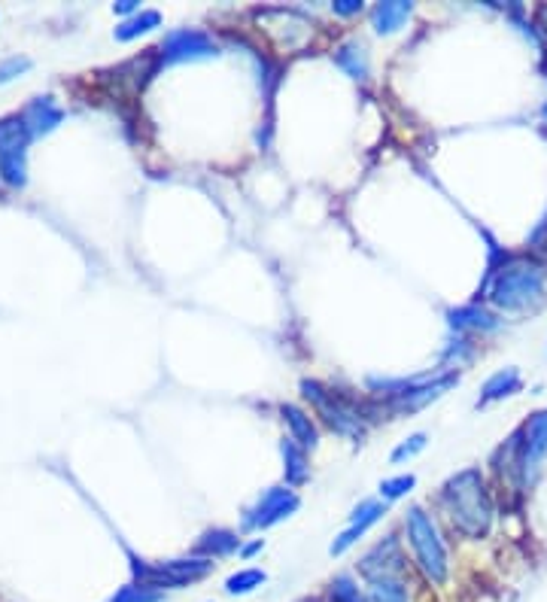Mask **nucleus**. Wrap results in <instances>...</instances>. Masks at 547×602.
Masks as SVG:
<instances>
[{"mask_svg":"<svg viewBox=\"0 0 547 602\" xmlns=\"http://www.w3.org/2000/svg\"><path fill=\"white\" fill-rule=\"evenodd\" d=\"M359 575L365 581H377V578H405L408 575V557L402 551V542L396 536L380 539L371 551L362 554L359 560Z\"/></svg>","mask_w":547,"mask_h":602,"instance_id":"7","label":"nucleus"},{"mask_svg":"<svg viewBox=\"0 0 547 602\" xmlns=\"http://www.w3.org/2000/svg\"><path fill=\"white\" fill-rule=\"evenodd\" d=\"M110 602H165V593L162 590H149V587H140V584H125L113 593Z\"/></svg>","mask_w":547,"mask_h":602,"instance_id":"25","label":"nucleus"},{"mask_svg":"<svg viewBox=\"0 0 547 602\" xmlns=\"http://www.w3.org/2000/svg\"><path fill=\"white\" fill-rule=\"evenodd\" d=\"M283 460H286V481L301 484L307 481V454L304 447L292 438H283Z\"/></svg>","mask_w":547,"mask_h":602,"instance_id":"21","label":"nucleus"},{"mask_svg":"<svg viewBox=\"0 0 547 602\" xmlns=\"http://www.w3.org/2000/svg\"><path fill=\"white\" fill-rule=\"evenodd\" d=\"M423 447H426V435H423V432L411 435V438H408L405 444H399V447L393 450V463H402V460H408V457L420 454Z\"/></svg>","mask_w":547,"mask_h":602,"instance_id":"28","label":"nucleus"},{"mask_svg":"<svg viewBox=\"0 0 547 602\" xmlns=\"http://www.w3.org/2000/svg\"><path fill=\"white\" fill-rule=\"evenodd\" d=\"M332 10L338 16H356V13H362V0H335Z\"/></svg>","mask_w":547,"mask_h":602,"instance_id":"29","label":"nucleus"},{"mask_svg":"<svg viewBox=\"0 0 547 602\" xmlns=\"http://www.w3.org/2000/svg\"><path fill=\"white\" fill-rule=\"evenodd\" d=\"M335 64L347 73L350 80H368V52H365V46L359 40L344 43L335 52Z\"/></svg>","mask_w":547,"mask_h":602,"instance_id":"16","label":"nucleus"},{"mask_svg":"<svg viewBox=\"0 0 547 602\" xmlns=\"http://www.w3.org/2000/svg\"><path fill=\"white\" fill-rule=\"evenodd\" d=\"M134 584L149 590H168V587H186L213 572V560L207 557H183V560H165V563H143L134 560Z\"/></svg>","mask_w":547,"mask_h":602,"instance_id":"4","label":"nucleus"},{"mask_svg":"<svg viewBox=\"0 0 547 602\" xmlns=\"http://www.w3.org/2000/svg\"><path fill=\"white\" fill-rule=\"evenodd\" d=\"M259 551H262V539H256V542L244 545V548H241V557H253V554H259Z\"/></svg>","mask_w":547,"mask_h":602,"instance_id":"30","label":"nucleus"},{"mask_svg":"<svg viewBox=\"0 0 547 602\" xmlns=\"http://www.w3.org/2000/svg\"><path fill=\"white\" fill-rule=\"evenodd\" d=\"M405 530H408V542H411V551H414V563L423 572V578L429 584H444L447 572H450V563H447V548H444V542L438 536L435 520L420 505H414L405 514Z\"/></svg>","mask_w":547,"mask_h":602,"instance_id":"3","label":"nucleus"},{"mask_svg":"<svg viewBox=\"0 0 547 602\" xmlns=\"http://www.w3.org/2000/svg\"><path fill=\"white\" fill-rule=\"evenodd\" d=\"M162 25V16L155 13V10H143L140 16H134V19H125L119 28H116V40L119 43H128V40H134V37H140V34H149L152 28H159Z\"/></svg>","mask_w":547,"mask_h":602,"instance_id":"22","label":"nucleus"},{"mask_svg":"<svg viewBox=\"0 0 547 602\" xmlns=\"http://www.w3.org/2000/svg\"><path fill=\"white\" fill-rule=\"evenodd\" d=\"M544 116H547V107H544Z\"/></svg>","mask_w":547,"mask_h":602,"instance_id":"33","label":"nucleus"},{"mask_svg":"<svg viewBox=\"0 0 547 602\" xmlns=\"http://www.w3.org/2000/svg\"><path fill=\"white\" fill-rule=\"evenodd\" d=\"M28 140H31V131H28L22 116L0 119V153H16V149H25Z\"/></svg>","mask_w":547,"mask_h":602,"instance_id":"19","label":"nucleus"},{"mask_svg":"<svg viewBox=\"0 0 547 602\" xmlns=\"http://www.w3.org/2000/svg\"><path fill=\"white\" fill-rule=\"evenodd\" d=\"M22 119H25L31 137H37V134L52 131V128L64 119V113H61V107H55L52 98H34V101L28 104V110L22 113Z\"/></svg>","mask_w":547,"mask_h":602,"instance_id":"11","label":"nucleus"},{"mask_svg":"<svg viewBox=\"0 0 547 602\" xmlns=\"http://www.w3.org/2000/svg\"><path fill=\"white\" fill-rule=\"evenodd\" d=\"M368 602H411L408 578H377L365 587Z\"/></svg>","mask_w":547,"mask_h":602,"instance_id":"17","label":"nucleus"},{"mask_svg":"<svg viewBox=\"0 0 547 602\" xmlns=\"http://www.w3.org/2000/svg\"><path fill=\"white\" fill-rule=\"evenodd\" d=\"M517 390H520V371H517V368H502V371H496L493 378L484 384L481 399H478V408H484V405H490V402H499V399H505V396H514Z\"/></svg>","mask_w":547,"mask_h":602,"instance_id":"14","label":"nucleus"},{"mask_svg":"<svg viewBox=\"0 0 547 602\" xmlns=\"http://www.w3.org/2000/svg\"><path fill=\"white\" fill-rule=\"evenodd\" d=\"M487 292L502 311H532L544 301V268L526 259H511L496 271Z\"/></svg>","mask_w":547,"mask_h":602,"instance_id":"2","label":"nucleus"},{"mask_svg":"<svg viewBox=\"0 0 547 602\" xmlns=\"http://www.w3.org/2000/svg\"><path fill=\"white\" fill-rule=\"evenodd\" d=\"M28 165H25V149H16V153H0V180L7 186H25Z\"/></svg>","mask_w":547,"mask_h":602,"instance_id":"24","label":"nucleus"},{"mask_svg":"<svg viewBox=\"0 0 547 602\" xmlns=\"http://www.w3.org/2000/svg\"><path fill=\"white\" fill-rule=\"evenodd\" d=\"M441 505L450 526L465 539H484L493 526V499L481 469H462L441 487Z\"/></svg>","mask_w":547,"mask_h":602,"instance_id":"1","label":"nucleus"},{"mask_svg":"<svg viewBox=\"0 0 547 602\" xmlns=\"http://www.w3.org/2000/svg\"><path fill=\"white\" fill-rule=\"evenodd\" d=\"M411 13H414V7L405 4V0H386V4H377L371 10V25L377 34H393L411 19Z\"/></svg>","mask_w":547,"mask_h":602,"instance_id":"12","label":"nucleus"},{"mask_svg":"<svg viewBox=\"0 0 547 602\" xmlns=\"http://www.w3.org/2000/svg\"><path fill=\"white\" fill-rule=\"evenodd\" d=\"M326 602H368V593L359 587V581L350 572H341L329 581Z\"/></svg>","mask_w":547,"mask_h":602,"instance_id":"20","label":"nucleus"},{"mask_svg":"<svg viewBox=\"0 0 547 602\" xmlns=\"http://www.w3.org/2000/svg\"><path fill=\"white\" fill-rule=\"evenodd\" d=\"M265 581H268V575L262 569H241V572H234V575L225 578V593L228 596H247L256 587H262Z\"/></svg>","mask_w":547,"mask_h":602,"instance_id":"23","label":"nucleus"},{"mask_svg":"<svg viewBox=\"0 0 547 602\" xmlns=\"http://www.w3.org/2000/svg\"><path fill=\"white\" fill-rule=\"evenodd\" d=\"M28 67H31V58H19V55H13V58H7V61H0V83L16 80L19 73H25Z\"/></svg>","mask_w":547,"mask_h":602,"instance_id":"27","label":"nucleus"},{"mask_svg":"<svg viewBox=\"0 0 547 602\" xmlns=\"http://www.w3.org/2000/svg\"><path fill=\"white\" fill-rule=\"evenodd\" d=\"M234 551H241V539L234 536L231 530H210L198 539L195 545V554L198 557H207V560H216V557H228Z\"/></svg>","mask_w":547,"mask_h":602,"instance_id":"13","label":"nucleus"},{"mask_svg":"<svg viewBox=\"0 0 547 602\" xmlns=\"http://www.w3.org/2000/svg\"><path fill=\"white\" fill-rule=\"evenodd\" d=\"M383 514L380 502H362L353 514H350V530H344L335 542H332V557H341L347 548H353L359 542V536L368 533V526Z\"/></svg>","mask_w":547,"mask_h":602,"instance_id":"10","label":"nucleus"},{"mask_svg":"<svg viewBox=\"0 0 547 602\" xmlns=\"http://www.w3.org/2000/svg\"><path fill=\"white\" fill-rule=\"evenodd\" d=\"M414 484H417V478H414V475H399V478H389V481H383V484H380V496H383V499H399V496L411 493V490H414Z\"/></svg>","mask_w":547,"mask_h":602,"instance_id":"26","label":"nucleus"},{"mask_svg":"<svg viewBox=\"0 0 547 602\" xmlns=\"http://www.w3.org/2000/svg\"><path fill=\"white\" fill-rule=\"evenodd\" d=\"M283 420H286V426H289V432H292V441H298L304 450H307V447H317L320 435H317L314 423H310V417H307L301 408L283 405Z\"/></svg>","mask_w":547,"mask_h":602,"instance_id":"18","label":"nucleus"},{"mask_svg":"<svg viewBox=\"0 0 547 602\" xmlns=\"http://www.w3.org/2000/svg\"><path fill=\"white\" fill-rule=\"evenodd\" d=\"M450 326L459 329V332H493L499 326L496 314L478 308V305H468V308H459V311H450Z\"/></svg>","mask_w":547,"mask_h":602,"instance_id":"15","label":"nucleus"},{"mask_svg":"<svg viewBox=\"0 0 547 602\" xmlns=\"http://www.w3.org/2000/svg\"><path fill=\"white\" fill-rule=\"evenodd\" d=\"M219 55V46L213 43V37L207 31H198V28H180V31H171L159 49V61L162 67L165 64H177V61H207V58H216Z\"/></svg>","mask_w":547,"mask_h":602,"instance_id":"6","label":"nucleus"},{"mask_svg":"<svg viewBox=\"0 0 547 602\" xmlns=\"http://www.w3.org/2000/svg\"><path fill=\"white\" fill-rule=\"evenodd\" d=\"M301 390H304V396L317 405V411L326 417V423L332 426V429H338L341 435H350V438H362V417H359V408H353L341 393H335V390H326L323 384H317V381H304L301 384Z\"/></svg>","mask_w":547,"mask_h":602,"instance_id":"5","label":"nucleus"},{"mask_svg":"<svg viewBox=\"0 0 547 602\" xmlns=\"http://www.w3.org/2000/svg\"><path fill=\"white\" fill-rule=\"evenodd\" d=\"M520 469H523V478H529V472L538 469V463L547 457V411L535 414L520 432Z\"/></svg>","mask_w":547,"mask_h":602,"instance_id":"9","label":"nucleus"},{"mask_svg":"<svg viewBox=\"0 0 547 602\" xmlns=\"http://www.w3.org/2000/svg\"><path fill=\"white\" fill-rule=\"evenodd\" d=\"M298 508V496L289 487H271L247 514H244V530H268V526L280 523Z\"/></svg>","mask_w":547,"mask_h":602,"instance_id":"8","label":"nucleus"},{"mask_svg":"<svg viewBox=\"0 0 547 602\" xmlns=\"http://www.w3.org/2000/svg\"><path fill=\"white\" fill-rule=\"evenodd\" d=\"M304 602H323V599H304Z\"/></svg>","mask_w":547,"mask_h":602,"instance_id":"32","label":"nucleus"},{"mask_svg":"<svg viewBox=\"0 0 547 602\" xmlns=\"http://www.w3.org/2000/svg\"><path fill=\"white\" fill-rule=\"evenodd\" d=\"M113 10L125 16V13H134V10H137V4H134V0H122V4H116Z\"/></svg>","mask_w":547,"mask_h":602,"instance_id":"31","label":"nucleus"}]
</instances>
